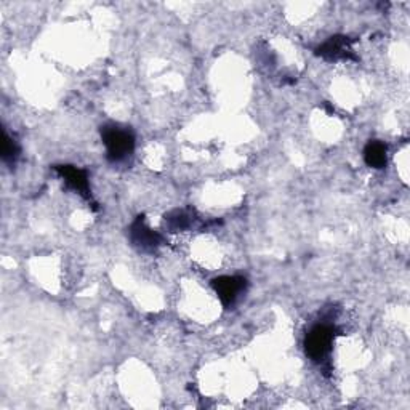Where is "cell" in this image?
Masks as SVG:
<instances>
[{
  "label": "cell",
  "mask_w": 410,
  "mask_h": 410,
  "mask_svg": "<svg viewBox=\"0 0 410 410\" xmlns=\"http://www.w3.org/2000/svg\"><path fill=\"white\" fill-rule=\"evenodd\" d=\"M101 135H103L109 160L119 162V160L126 159L128 154H132L135 147V138L127 130L119 127H104L101 130Z\"/></svg>",
  "instance_id": "cell-1"
},
{
  "label": "cell",
  "mask_w": 410,
  "mask_h": 410,
  "mask_svg": "<svg viewBox=\"0 0 410 410\" xmlns=\"http://www.w3.org/2000/svg\"><path fill=\"white\" fill-rule=\"evenodd\" d=\"M334 343V330L329 325H318L308 334L305 340L306 354L313 361H322Z\"/></svg>",
  "instance_id": "cell-2"
},
{
  "label": "cell",
  "mask_w": 410,
  "mask_h": 410,
  "mask_svg": "<svg viewBox=\"0 0 410 410\" xmlns=\"http://www.w3.org/2000/svg\"><path fill=\"white\" fill-rule=\"evenodd\" d=\"M212 285L223 305L231 306L237 300V296L242 294V290L246 289V279L239 276H223L215 279Z\"/></svg>",
  "instance_id": "cell-3"
},
{
  "label": "cell",
  "mask_w": 410,
  "mask_h": 410,
  "mask_svg": "<svg viewBox=\"0 0 410 410\" xmlns=\"http://www.w3.org/2000/svg\"><path fill=\"white\" fill-rule=\"evenodd\" d=\"M318 55L322 56L329 61H334V59H349L353 58L351 55V40L348 37H343V35H335V37H330L327 42L318 49Z\"/></svg>",
  "instance_id": "cell-4"
},
{
  "label": "cell",
  "mask_w": 410,
  "mask_h": 410,
  "mask_svg": "<svg viewBox=\"0 0 410 410\" xmlns=\"http://www.w3.org/2000/svg\"><path fill=\"white\" fill-rule=\"evenodd\" d=\"M56 171L64 178L71 188L76 189L77 193L90 199V189H88V176L84 170L76 169L73 165H58Z\"/></svg>",
  "instance_id": "cell-5"
},
{
  "label": "cell",
  "mask_w": 410,
  "mask_h": 410,
  "mask_svg": "<svg viewBox=\"0 0 410 410\" xmlns=\"http://www.w3.org/2000/svg\"><path fill=\"white\" fill-rule=\"evenodd\" d=\"M130 237H132L135 246H138L141 248H154L159 246L160 241H162V237L146 227L141 217L136 219L132 229H130Z\"/></svg>",
  "instance_id": "cell-6"
},
{
  "label": "cell",
  "mask_w": 410,
  "mask_h": 410,
  "mask_svg": "<svg viewBox=\"0 0 410 410\" xmlns=\"http://www.w3.org/2000/svg\"><path fill=\"white\" fill-rule=\"evenodd\" d=\"M366 164L372 169H383L386 165V146L380 141H370L364 150Z\"/></svg>",
  "instance_id": "cell-7"
},
{
  "label": "cell",
  "mask_w": 410,
  "mask_h": 410,
  "mask_svg": "<svg viewBox=\"0 0 410 410\" xmlns=\"http://www.w3.org/2000/svg\"><path fill=\"white\" fill-rule=\"evenodd\" d=\"M18 157V146L16 143L10 138V136L5 133L4 135V150H2V159L5 162L13 164Z\"/></svg>",
  "instance_id": "cell-8"
},
{
  "label": "cell",
  "mask_w": 410,
  "mask_h": 410,
  "mask_svg": "<svg viewBox=\"0 0 410 410\" xmlns=\"http://www.w3.org/2000/svg\"><path fill=\"white\" fill-rule=\"evenodd\" d=\"M169 227L174 229H183L189 224V217L186 215V212H175L174 215H170L167 218Z\"/></svg>",
  "instance_id": "cell-9"
}]
</instances>
